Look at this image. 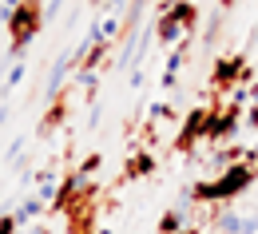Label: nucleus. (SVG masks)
Returning <instances> with one entry per match:
<instances>
[{"mask_svg":"<svg viewBox=\"0 0 258 234\" xmlns=\"http://www.w3.org/2000/svg\"><path fill=\"white\" fill-rule=\"evenodd\" d=\"M254 179H258V167L250 163V159H246V163H230L219 179L195 183L191 195H195V199H203V202H226V199H234V195H242Z\"/></svg>","mask_w":258,"mask_h":234,"instance_id":"obj_1","label":"nucleus"},{"mask_svg":"<svg viewBox=\"0 0 258 234\" xmlns=\"http://www.w3.org/2000/svg\"><path fill=\"white\" fill-rule=\"evenodd\" d=\"M44 8H40V0H24L12 16H8V40H12V48H8V60L12 64H20L24 60V52H28V44H32L40 28H44Z\"/></svg>","mask_w":258,"mask_h":234,"instance_id":"obj_2","label":"nucleus"},{"mask_svg":"<svg viewBox=\"0 0 258 234\" xmlns=\"http://www.w3.org/2000/svg\"><path fill=\"white\" fill-rule=\"evenodd\" d=\"M246 80V64H242V56H223L215 71H211V84L215 88H230V84H242Z\"/></svg>","mask_w":258,"mask_h":234,"instance_id":"obj_3","label":"nucleus"},{"mask_svg":"<svg viewBox=\"0 0 258 234\" xmlns=\"http://www.w3.org/2000/svg\"><path fill=\"white\" fill-rule=\"evenodd\" d=\"M215 226H219V234H258V214H215Z\"/></svg>","mask_w":258,"mask_h":234,"instance_id":"obj_4","label":"nucleus"},{"mask_svg":"<svg viewBox=\"0 0 258 234\" xmlns=\"http://www.w3.org/2000/svg\"><path fill=\"white\" fill-rule=\"evenodd\" d=\"M183 32H187V28H183L171 12L155 16V40H159L163 48H179V44H183Z\"/></svg>","mask_w":258,"mask_h":234,"instance_id":"obj_5","label":"nucleus"},{"mask_svg":"<svg viewBox=\"0 0 258 234\" xmlns=\"http://www.w3.org/2000/svg\"><path fill=\"white\" fill-rule=\"evenodd\" d=\"M234 131H238V107L211 111V123H207V135H211V139H223V135H234Z\"/></svg>","mask_w":258,"mask_h":234,"instance_id":"obj_6","label":"nucleus"},{"mask_svg":"<svg viewBox=\"0 0 258 234\" xmlns=\"http://www.w3.org/2000/svg\"><path fill=\"white\" fill-rule=\"evenodd\" d=\"M207 123H211V111H207V107H195L191 115H187L183 135H179V151H187V147H191L195 135H207Z\"/></svg>","mask_w":258,"mask_h":234,"instance_id":"obj_7","label":"nucleus"},{"mask_svg":"<svg viewBox=\"0 0 258 234\" xmlns=\"http://www.w3.org/2000/svg\"><path fill=\"white\" fill-rule=\"evenodd\" d=\"M64 115H68V100L60 96V100H56L52 107H48V115L40 119V127H36V135H40V139H48V135H52L56 127H60V123H64Z\"/></svg>","mask_w":258,"mask_h":234,"instance_id":"obj_8","label":"nucleus"},{"mask_svg":"<svg viewBox=\"0 0 258 234\" xmlns=\"http://www.w3.org/2000/svg\"><path fill=\"white\" fill-rule=\"evenodd\" d=\"M167 12H171V16H175V20L187 28V32H191L195 20H199V8H195V4H187V0H175V4H167Z\"/></svg>","mask_w":258,"mask_h":234,"instance_id":"obj_9","label":"nucleus"},{"mask_svg":"<svg viewBox=\"0 0 258 234\" xmlns=\"http://www.w3.org/2000/svg\"><path fill=\"white\" fill-rule=\"evenodd\" d=\"M40 210H44V202L32 195V199H24V202H20V206H16L12 214H16V222L24 226V222H36V218H40Z\"/></svg>","mask_w":258,"mask_h":234,"instance_id":"obj_10","label":"nucleus"},{"mask_svg":"<svg viewBox=\"0 0 258 234\" xmlns=\"http://www.w3.org/2000/svg\"><path fill=\"white\" fill-rule=\"evenodd\" d=\"M36 183H40V195H36V199H40V202H56L60 187H56V175H52V171H40Z\"/></svg>","mask_w":258,"mask_h":234,"instance_id":"obj_11","label":"nucleus"},{"mask_svg":"<svg viewBox=\"0 0 258 234\" xmlns=\"http://www.w3.org/2000/svg\"><path fill=\"white\" fill-rule=\"evenodd\" d=\"M183 222H187L183 210H167L159 218V234H183Z\"/></svg>","mask_w":258,"mask_h":234,"instance_id":"obj_12","label":"nucleus"},{"mask_svg":"<svg viewBox=\"0 0 258 234\" xmlns=\"http://www.w3.org/2000/svg\"><path fill=\"white\" fill-rule=\"evenodd\" d=\"M24 71H28V67H24V60H20V64H12V67H8V80L0 84V96H8V92H12V88H16L20 80H24Z\"/></svg>","mask_w":258,"mask_h":234,"instance_id":"obj_13","label":"nucleus"},{"mask_svg":"<svg viewBox=\"0 0 258 234\" xmlns=\"http://www.w3.org/2000/svg\"><path fill=\"white\" fill-rule=\"evenodd\" d=\"M16 226H20V222H16V214H8V210H4V214H0V234H16Z\"/></svg>","mask_w":258,"mask_h":234,"instance_id":"obj_14","label":"nucleus"},{"mask_svg":"<svg viewBox=\"0 0 258 234\" xmlns=\"http://www.w3.org/2000/svg\"><path fill=\"white\" fill-rule=\"evenodd\" d=\"M127 84H131V88H143V67H131V75H127Z\"/></svg>","mask_w":258,"mask_h":234,"instance_id":"obj_15","label":"nucleus"},{"mask_svg":"<svg viewBox=\"0 0 258 234\" xmlns=\"http://www.w3.org/2000/svg\"><path fill=\"white\" fill-rule=\"evenodd\" d=\"M99 167V155H92V159H88V163H84V167H80V175H92V171Z\"/></svg>","mask_w":258,"mask_h":234,"instance_id":"obj_16","label":"nucleus"},{"mask_svg":"<svg viewBox=\"0 0 258 234\" xmlns=\"http://www.w3.org/2000/svg\"><path fill=\"white\" fill-rule=\"evenodd\" d=\"M60 4H64V0H48V4H44V12H48V16H56V12H60Z\"/></svg>","mask_w":258,"mask_h":234,"instance_id":"obj_17","label":"nucleus"},{"mask_svg":"<svg viewBox=\"0 0 258 234\" xmlns=\"http://www.w3.org/2000/svg\"><path fill=\"white\" fill-rule=\"evenodd\" d=\"M246 123H250V127L258 131V107H250V111H246Z\"/></svg>","mask_w":258,"mask_h":234,"instance_id":"obj_18","label":"nucleus"},{"mask_svg":"<svg viewBox=\"0 0 258 234\" xmlns=\"http://www.w3.org/2000/svg\"><path fill=\"white\" fill-rule=\"evenodd\" d=\"M123 4H127V0H103V8H107V12H111V8H123Z\"/></svg>","mask_w":258,"mask_h":234,"instance_id":"obj_19","label":"nucleus"},{"mask_svg":"<svg viewBox=\"0 0 258 234\" xmlns=\"http://www.w3.org/2000/svg\"><path fill=\"white\" fill-rule=\"evenodd\" d=\"M250 100H254V107H258V84H250Z\"/></svg>","mask_w":258,"mask_h":234,"instance_id":"obj_20","label":"nucleus"},{"mask_svg":"<svg viewBox=\"0 0 258 234\" xmlns=\"http://www.w3.org/2000/svg\"><path fill=\"white\" fill-rule=\"evenodd\" d=\"M4 119H8V111H4V107H0V123H4Z\"/></svg>","mask_w":258,"mask_h":234,"instance_id":"obj_21","label":"nucleus"},{"mask_svg":"<svg viewBox=\"0 0 258 234\" xmlns=\"http://www.w3.org/2000/svg\"><path fill=\"white\" fill-rule=\"evenodd\" d=\"M230 4H234V0H223V8H230Z\"/></svg>","mask_w":258,"mask_h":234,"instance_id":"obj_22","label":"nucleus"},{"mask_svg":"<svg viewBox=\"0 0 258 234\" xmlns=\"http://www.w3.org/2000/svg\"><path fill=\"white\" fill-rule=\"evenodd\" d=\"M96 234H111V230H107V226H103V230H96Z\"/></svg>","mask_w":258,"mask_h":234,"instance_id":"obj_23","label":"nucleus"},{"mask_svg":"<svg viewBox=\"0 0 258 234\" xmlns=\"http://www.w3.org/2000/svg\"><path fill=\"white\" fill-rule=\"evenodd\" d=\"M183 234H191V230H183Z\"/></svg>","mask_w":258,"mask_h":234,"instance_id":"obj_24","label":"nucleus"}]
</instances>
